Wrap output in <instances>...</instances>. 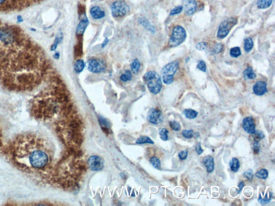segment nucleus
Segmentation results:
<instances>
[{
	"label": "nucleus",
	"instance_id": "obj_32",
	"mask_svg": "<svg viewBox=\"0 0 275 206\" xmlns=\"http://www.w3.org/2000/svg\"><path fill=\"white\" fill-rule=\"evenodd\" d=\"M159 135L162 140L167 141L168 139V130L166 128H161L159 130Z\"/></svg>",
	"mask_w": 275,
	"mask_h": 206
},
{
	"label": "nucleus",
	"instance_id": "obj_13",
	"mask_svg": "<svg viewBox=\"0 0 275 206\" xmlns=\"http://www.w3.org/2000/svg\"><path fill=\"white\" fill-rule=\"evenodd\" d=\"M89 24V21L87 18H83L82 20L78 23V25L76 28V33L77 36L79 37L82 36L85 32L86 29Z\"/></svg>",
	"mask_w": 275,
	"mask_h": 206
},
{
	"label": "nucleus",
	"instance_id": "obj_53",
	"mask_svg": "<svg viewBox=\"0 0 275 206\" xmlns=\"http://www.w3.org/2000/svg\"><path fill=\"white\" fill-rule=\"evenodd\" d=\"M59 56V53H56L55 55H54V57H55V58H56V59H58Z\"/></svg>",
	"mask_w": 275,
	"mask_h": 206
},
{
	"label": "nucleus",
	"instance_id": "obj_52",
	"mask_svg": "<svg viewBox=\"0 0 275 206\" xmlns=\"http://www.w3.org/2000/svg\"><path fill=\"white\" fill-rule=\"evenodd\" d=\"M194 136H195L196 138H198V137H199V133H196L194 134Z\"/></svg>",
	"mask_w": 275,
	"mask_h": 206
},
{
	"label": "nucleus",
	"instance_id": "obj_37",
	"mask_svg": "<svg viewBox=\"0 0 275 206\" xmlns=\"http://www.w3.org/2000/svg\"><path fill=\"white\" fill-rule=\"evenodd\" d=\"M75 54L77 55L76 57H80L81 53H82V45L81 41H79L78 43L76 44V46L75 47Z\"/></svg>",
	"mask_w": 275,
	"mask_h": 206
},
{
	"label": "nucleus",
	"instance_id": "obj_34",
	"mask_svg": "<svg viewBox=\"0 0 275 206\" xmlns=\"http://www.w3.org/2000/svg\"><path fill=\"white\" fill-rule=\"evenodd\" d=\"M81 122L78 119H74L71 122L70 126L74 130H78V129L80 128L81 126Z\"/></svg>",
	"mask_w": 275,
	"mask_h": 206
},
{
	"label": "nucleus",
	"instance_id": "obj_31",
	"mask_svg": "<svg viewBox=\"0 0 275 206\" xmlns=\"http://www.w3.org/2000/svg\"><path fill=\"white\" fill-rule=\"evenodd\" d=\"M223 49V45L221 43H217L213 46L212 49L211 51V53L212 54H218L219 53L221 52Z\"/></svg>",
	"mask_w": 275,
	"mask_h": 206
},
{
	"label": "nucleus",
	"instance_id": "obj_3",
	"mask_svg": "<svg viewBox=\"0 0 275 206\" xmlns=\"http://www.w3.org/2000/svg\"><path fill=\"white\" fill-rule=\"evenodd\" d=\"M179 63L177 61H173L167 64L161 70L163 82L166 84H170L173 82L174 75L178 70Z\"/></svg>",
	"mask_w": 275,
	"mask_h": 206
},
{
	"label": "nucleus",
	"instance_id": "obj_9",
	"mask_svg": "<svg viewBox=\"0 0 275 206\" xmlns=\"http://www.w3.org/2000/svg\"><path fill=\"white\" fill-rule=\"evenodd\" d=\"M148 122L151 124L158 125L160 124L163 120L162 114L158 109L152 108L148 111L147 115Z\"/></svg>",
	"mask_w": 275,
	"mask_h": 206
},
{
	"label": "nucleus",
	"instance_id": "obj_36",
	"mask_svg": "<svg viewBox=\"0 0 275 206\" xmlns=\"http://www.w3.org/2000/svg\"><path fill=\"white\" fill-rule=\"evenodd\" d=\"M183 137L186 139H191L194 137V133L192 129L183 130L182 133Z\"/></svg>",
	"mask_w": 275,
	"mask_h": 206
},
{
	"label": "nucleus",
	"instance_id": "obj_39",
	"mask_svg": "<svg viewBox=\"0 0 275 206\" xmlns=\"http://www.w3.org/2000/svg\"><path fill=\"white\" fill-rule=\"evenodd\" d=\"M98 120H99V122H100V125H101V127L109 128V127H110V122H109L108 120L105 119V118L102 117L101 116L98 117Z\"/></svg>",
	"mask_w": 275,
	"mask_h": 206
},
{
	"label": "nucleus",
	"instance_id": "obj_48",
	"mask_svg": "<svg viewBox=\"0 0 275 206\" xmlns=\"http://www.w3.org/2000/svg\"><path fill=\"white\" fill-rule=\"evenodd\" d=\"M244 186H245V183H244V182H241L238 185L239 189L236 190L238 194L240 193L241 191H242V189L244 187Z\"/></svg>",
	"mask_w": 275,
	"mask_h": 206
},
{
	"label": "nucleus",
	"instance_id": "obj_43",
	"mask_svg": "<svg viewBox=\"0 0 275 206\" xmlns=\"http://www.w3.org/2000/svg\"><path fill=\"white\" fill-rule=\"evenodd\" d=\"M207 43L205 42H202V43H199L196 45V48L197 50H201V51H203L205 50L207 48Z\"/></svg>",
	"mask_w": 275,
	"mask_h": 206
},
{
	"label": "nucleus",
	"instance_id": "obj_35",
	"mask_svg": "<svg viewBox=\"0 0 275 206\" xmlns=\"http://www.w3.org/2000/svg\"><path fill=\"white\" fill-rule=\"evenodd\" d=\"M243 176L249 181L251 182V181L253 180L254 178V174L253 170L250 169H248L247 171H246L243 174Z\"/></svg>",
	"mask_w": 275,
	"mask_h": 206
},
{
	"label": "nucleus",
	"instance_id": "obj_38",
	"mask_svg": "<svg viewBox=\"0 0 275 206\" xmlns=\"http://www.w3.org/2000/svg\"><path fill=\"white\" fill-rule=\"evenodd\" d=\"M169 125L170 126L171 129L175 131H178L181 128V126L178 122L176 121H171L169 122Z\"/></svg>",
	"mask_w": 275,
	"mask_h": 206
},
{
	"label": "nucleus",
	"instance_id": "obj_41",
	"mask_svg": "<svg viewBox=\"0 0 275 206\" xmlns=\"http://www.w3.org/2000/svg\"><path fill=\"white\" fill-rule=\"evenodd\" d=\"M197 67L198 68V69L201 70L202 72H206V64L205 63V62L203 61V60H201V61H199V63H198V65H197Z\"/></svg>",
	"mask_w": 275,
	"mask_h": 206
},
{
	"label": "nucleus",
	"instance_id": "obj_45",
	"mask_svg": "<svg viewBox=\"0 0 275 206\" xmlns=\"http://www.w3.org/2000/svg\"><path fill=\"white\" fill-rule=\"evenodd\" d=\"M4 147L3 144V133L2 128L0 126V150H2Z\"/></svg>",
	"mask_w": 275,
	"mask_h": 206
},
{
	"label": "nucleus",
	"instance_id": "obj_12",
	"mask_svg": "<svg viewBox=\"0 0 275 206\" xmlns=\"http://www.w3.org/2000/svg\"><path fill=\"white\" fill-rule=\"evenodd\" d=\"M266 83L264 81H258L254 84L253 88L254 93L256 95L262 96L263 95L264 93L267 92V88H266Z\"/></svg>",
	"mask_w": 275,
	"mask_h": 206
},
{
	"label": "nucleus",
	"instance_id": "obj_10",
	"mask_svg": "<svg viewBox=\"0 0 275 206\" xmlns=\"http://www.w3.org/2000/svg\"><path fill=\"white\" fill-rule=\"evenodd\" d=\"M243 126L244 130L249 134H253L255 132V124L251 117H247L243 119Z\"/></svg>",
	"mask_w": 275,
	"mask_h": 206
},
{
	"label": "nucleus",
	"instance_id": "obj_44",
	"mask_svg": "<svg viewBox=\"0 0 275 206\" xmlns=\"http://www.w3.org/2000/svg\"><path fill=\"white\" fill-rule=\"evenodd\" d=\"M260 144L258 142H254L253 151L254 154H258L260 152Z\"/></svg>",
	"mask_w": 275,
	"mask_h": 206
},
{
	"label": "nucleus",
	"instance_id": "obj_19",
	"mask_svg": "<svg viewBox=\"0 0 275 206\" xmlns=\"http://www.w3.org/2000/svg\"><path fill=\"white\" fill-rule=\"evenodd\" d=\"M183 114L186 118L189 119H193L197 117L198 113L197 111L192 109H186L183 111Z\"/></svg>",
	"mask_w": 275,
	"mask_h": 206
},
{
	"label": "nucleus",
	"instance_id": "obj_2",
	"mask_svg": "<svg viewBox=\"0 0 275 206\" xmlns=\"http://www.w3.org/2000/svg\"><path fill=\"white\" fill-rule=\"evenodd\" d=\"M143 80L147 83L148 88L151 93L156 95L160 92L162 84L160 76L156 72H147L143 76Z\"/></svg>",
	"mask_w": 275,
	"mask_h": 206
},
{
	"label": "nucleus",
	"instance_id": "obj_6",
	"mask_svg": "<svg viewBox=\"0 0 275 206\" xmlns=\"http://www.w3.org/2000/svg\"><path fill=\"white\" fill-rule=\"evenodd\" d=\"M112 14L115 17H121L126 15L130 11V8L123 1H118L113 3L111 6Z\"/></svg>",
	"mask_w": 275,
	"mask_h": 206
},
{
	"label": "nucleus",
	"instance_id": "obj_11",
	"mask_svg": "<svg viewBox=\"0 0 275 206\" xmlns=\"http://www.w3.org/2000/svg\"><path fill=\"white\" fill-rule=\"evenodd\" d=\"M184 13L186 15H192L197 8V3L195 0H184Z\"/></svg>",
	"mask_w": 275,
	"mask_h": 206
},
{
	"label": "nucleus",
	"instance_id": "obj_46",
	"mask_svg": "<svg viewBox=\"0 0 275 206\" xmlns=\"http://www.w3.org/2000/svg\"><path fill=\"white\" fill-rule=\"evenodd\" d=\"M196 151L197 152V154L198 155H201L203 152V150L201 148V144L200 142L198 143L197 145H196Z\"/></svg>",
	"mask_w": 275,
	"mask_h": 206
},
{
	"label": "nucleus",
	"instance_id": "obj_15",
	"mask_svg": "<svg viewBox=\"0 0 275 206\" xmlns=\"http://www.w3.org/2000/svg\"><path fill=\"white\" fill-rule=\"evenodd\" d=\"M90 12L91 16L95 20L101 19L105 15V12L98 6H94L91 8Z\"/></svg>",
	"mask_w": 275,
	"mask_h": 206
},
{
	"label": "nucleus",
	"instance_id": "obj_21",
	"mask_svg": "<svg viewBox=\"0 0 275 206\" xmlns=\"http://www.w3.org/2000/svg\"><path fill=\"white\" fill-rule=\"evenodd\" d=\"M273 197V193L270 192L269 193H266V194L264 197H262L261 194H259V197L258 201L261 204H266L270 201Z\"/></svg>",
	"mask_w": 275,
	"mask_h": 206
},
{
	"label": "nucleus",
	"instance_id": "obj_24",
	"mask_svg": "<svg viewBox=\"0 0 275 206\" xmlns=\"http://www.w3.org/2000/svg\"><path fill=\"white\" fill-rule=\"evenodd\" d=\"M140 68V61L138 59H136L133 60L131 65V68L132 73L134 74H137L139 72Z\"/></svg>",
	"mask_w": 275,
	"mask_h": 206
},
{
	"label": "nucleus",
	"instance_id": "obj_8",
	"mask_svg": "<svg viewBox=\"0 0 275 206\" xmlns=\"http://www.w3.org/2000/svg\"><path fill=\"white\" fill-rule=\"evenodd\" d=\"M88 165L89 169L93 171H98L103 169L104 161L100 156L94 155L89 157L88 160Z\"/></svg>",
	"mask_w": 275,
	"mask_h": 206
},
{
	"label": "nucleus",
	"instance_id": "obj_5",
	"mask_svg": "<svg viewBox=\"0 0 275 206\" xmlns=\"http://www.w3.org/2000/svg\"><path fill=\"white\" fill-rule=\"evenodd\" d=\"M237 23V20L234 17L226 18L220 24L217 33V37L220 39L225 38L233 26Z\"/></svg>",
	"mask_w": 275,
	"mask_h": 206
},
{
	"label": "nucleus",
	"instance_id": "obj_25",
	"mask_svg": "<svg viewBox=\"0 0 275 206\" xmlns=\"http://www.w3.org/2000/svg\"><path fill=\"white\" fill-rule=\"evenodd\" d=\"M268 171L265 169L258 170L256 172L255 174V176L257 178L262 179H266L268 177Z\"/></svg>",
	"mask_w": 275,
	"mask_h": 206
},
{
	"label": "nucleus",
	"instance_id": "obj_18",
	"mask_svg": "<svg viewBox=\"0 0 275 206\" xmlns=\"http://www.w3.org/2000/svg\"><path fill=\"white\" fill-rule=\"evenodd\" d=\"M273 0H258L257 3L258 9H266L271 6Z\"/></svg>",
	"mask_w": 275,
	"mask_h": 206
},
{
	"label": "nucleus",
	"instance_id": "obj_4",
	"mask_svg": "<svg viewBox=\"0 0 275 206\" xmlns=\"http://www.w3.org/2000/svg\"><path fill=\"white\" fill-rule=\"evenodd\" d=\"M186 31L182 26L178 25L174 28L171 38L169 40V46L175 47L183 42L186 38Z\"/></svg>",
	"mask_w": 275,
	"mask_h": 206
},
{
	"label": "nucleus",
	"instance_id": "obj_17",
	"mask_svg": "<svg viewBox=\"0 0 275 206\" xmlns=\"http://www.w3.org/2000/svg\"><path fill=\"white\" fill-rule=\"evenodd\" d=\"M230 167L231 170L234 172L238 171L240 167V162L237 158H233L230 161Z\"/></svg>",
	"mask_w": 275,
	"mask_h": 206
},
{
	"label": "nucleus",
	"instance_id": "obj_7",
	"mask_svg": "<svg viewBox=\"0 0 275 206\" xmlns=\"http://www.w3.org/2000/svg\"><path fill=\"white\" fill-rule=\"evenodd\" d=\"M88 69L93 73H101L104 72L106 65L104 61L99 59H90L87 63Z\"/></svg>",
	"mask_w": 275,
	"mask_h": 206
},
{
	"label": "nucleus",
	"instance_id": "obj_50",
	"mask_svg": "<svg viewBox=\"0 0 275 206\" xmlns=\"http://www.w3.org/2000/svg\"><path fill=\"white\" fill-rule=\"evenodd\" d=\"M109 41V39L108 38H105V39H104V41L103 42V43L102 44V47H104L107 45V43H108Z\"/></svg>",
	"mask_w": 275,
	"mask_h": 206
},
{
	"label": "nucleus",
	"instance_id": "obj_16",
	"mask_svg": "<svg viewBox=\"0 0 275 206\" xmlns=\"http://www.w3.org/2000/svg\"><path fill=\"white\" fill-rule=\"evenodd\" d=\"M72 137L73 141L77 144L81 145L83 141L82 135L81 134V133H78V130H72Z\"/></svg>",
	"mask_w": 275,
	"mask_h": 206
},
{
	"label": "nucleus",
	"instance_id": "obj_26",
	"mask_svg": "<svg viewBox=\"0 0 275 206\" xmlns=\"http://www.w3.org/2000/svg\"><path fill=\"white\" fill-rule=\"evenodd\" d=\"M132 78V74L130 70H126L125 72H124L123 74H121V76H120V80L124 82L131 81Z\"/></svg>",
	"mask_w": 275,
	"mask_h": 206
},
{
	"label": "nucleus",
	"instance_id": "obj_23",
	"mask_svg": "<svg viewBox=\"0 0 275 206\" xmlns=\"http://www.w3.org/2000/svg\"><path fill=\"white\" fill-rule=\"evenodd\" d=\"M139 22L142 24L146 28H147L148 30L151 31L152 32H154L155 28L154 27L151 25L147 20L145 18H140L139 19Z\"/></svg>",
	"mask_w": 275,
	"mask_h": 206
},
{
	"label": "nucleus",
	"instance_id": "obj_14",
	"mask_svg": "<svg viewBox=\"0 0 275 206\" xmlns=\"http://www.w3.org/2000/svg\"><path fill=\"white\" fill-rule=\"evenodd\" d=\"M203 163L208 173L212 172L215 169V162L212 157L210 155L205 157L203 160Z\"/></svg>",
	"mask_w": 275,
	"mask_h": 206
},
{
	"label": "nucleus",
	"instance_id": "obj_40",
	"mask_svg": "<svg viewBox=\"0 0 275 206\" xmlns=\"http://www.w3.org/2000/svg\"><path fill=\"white\" fill-rule=\"evenodd\" d=\"M188 155V152L186 150H182L181 152H179L178 154V157L180 158V159L181 160H184L187 158Z\"/></svg>",
	"mask_w": 275,
	"mask_h": 206
},
{
	"label": "nucleus",
	"instance_id": "obj_49",
	"mask_svg": "<svg viewBox=\"0 0 275 206\" xmlns=\"http://www.w3.org/2000/svg\"><path fill=\"white\" fill-rule=\"evenodd\" d=\"M102 129L104 133L106 134H110V129L108 127H102Z\"/></svg>",
	"mask_w": 275,
	"mask_h": 206
},
{
	"label": "nucleus",
	"instance_id": "obj_1",
	"mask_svg": "<svg viewBox=\"0 0 275 206\" xmlns=\"http://www.w3.org/2000/svg\"><path fill=\"white\" fill-rule=\"evenodd\" d=\"M5 150L11 162L27 173L43 174L50 167L51 151L48 144L37 134L18 135L8 143Z\"/></svg>",
	"mask_w": 275,
	"mask_h": 206
},
{
	"label": "nucleus",
	"instance_id": "obj_30",
	"mask_svg": "<svg viewBox=\"0 0 275 206\" xmlns=\"http://www.w3.org/2000/svg\"><path fill=\"white\" fill-rule=\"evenodd\" d=\"M150 162L153 165V167H155L156 169L160 170L161 165V162L160 159L156 157H153L150 159Z\"/></svg>",
	"mask_w": 275,
	"mask_h": 206
},
{
	"label": "nucleus",
	"instance_id": "obj_22",
	"mask_svg": "<svg viewBox=\"0 0 275 206\" xmlns=\"http://www.w3.org/2000/svg\"><path fill=\"white\" fill-rule=\"evenodd\" d=\"M85 64L84 61L82 60H76L75 63V66H74V69L75 71L77 73H80L82 71L84 68H85Z\"/></svg>",
	"mask_w": 275,
	"mask_h": 206
},
{
	"label": "nucleus",
	"instance_id": "obj_47",
	"mask_svg": "<svg viewBox=\"0 0 275 206\" xmlns=\"http://www.w3.org/2000/svg\"><path fill=\"white\" fill-rule=\"evenodd\" d=\"M61 40H62V37H58V38H57L55 39V42H54V44H53V45L52 46V50H55V48H56V47H57V45H58L59 43L61 41Z\"/></svg>",
	"mask_w": 275,
	"mask_h": 206
},
{
	"label": "nucleus",
	"instance_id": "obj_29",
	"mask_svg": "<svg viewBox=\"0 0 275 206\" xmlns=\"http://www.w3.org/2000/svg\"><path fill=\"white\" fill-rule=\"evenodd\" d=\"M136 143L137 144H143V143L153 144L154 142L152 141L149 137L141 136V137H139V138L136 140Z\"/></svg>",
	"mask_w": 275,
	"mask_h": 206
},
{
	"label": "nucleus",
	"instance_id": "obj_28",
	"mask_svg": "<svg viewBox=\"0 0 275 206\" xmlns=\"http://www.w3.org/2000/svg\"><path fill=\"white\" fill-rule=\"evenodd\" d=\"M253 139L254 142H258L259 141L262 140V139H264V134L263 133L260 131V130H255V133L253 134Z\"/></svg>",
	"mask_w": 275,
	"mask_h": 206
},
{
	"label": "nucleus",
	"instance_id": "obj_33",
	"mask_svg": "<svg viewBox=\"0 0 275 206\" xmlns=\"http://www.w3.org/2000/svg\"><path fill=\"white\" fill-rule=\"evenodd\" d=\"M241 54V50L239 47H235L232 48L230 50V55L231 56L234 58H237L239 57Z\"/></svg>",
	"mask_w": 275,
	"mask_h": 206
},
{
	"label": "nucleus",
	"instance_id": "obj_42",
	"mask_svg": "<svg viewBox=\"0 0 275 206\" xmlns=\"http://www.w3.org/2000/svg\"><path fill=\"white\" fill-rule=\"evenodd\" d=\"M183 10V7L182 6H178L175 8L174 9H173L170 12V15H175L176 14L180 13Z\"/></svg>",
	"mask_w": 275,
	"mask_h": 206
},
{
	"label": "nucleus",
	"instance_id": "obj_27",
	"mask_svg": "<svg viewBox=\"0 0 275 206\" xmlns=\"http://www.w3.org/2000/svg\"><path fill=\"white\" fill-rule=\"evenodd\" d=\"M253 47V42L250 38H247L245 40L244 48L246 52H249Z\"/></svg>",
	"mask_w": 275,
	"mask_h": 206
},
{
	"label": "nucleus",
	"instance_id": "obj_20",
	"mask_svg": "<svg viewBox=\"0 0 275 206\" xmlns=\"http://www.w3.org/2000/svg\"><path fill=\"white\" fill-rule=\"evenodd\" d=\"M243 76L245 80H253L256 77V75L251 67L247 68L243 72Z\"/></svg>",
	"mask_w": 275,
	"mask_h": 206
},
{
	"label": "nucleus",
	"instance_id": "obj_51",
	"mask_svg": "<svg viewBox=\"0 0 275 206\" xmlns=\"http://www.w3.org/2000/svg\"><path fill=\"white\" fill-rule=\"evenodd\" d=\"M7 0H0V6H3V5H5V2Z\"/></svg>",
	"mask_w": 275,
	"mask_h": 206
}]
</instances>
